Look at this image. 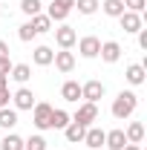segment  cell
<instances>
[{"label":"cell","mask_w":147,"mask_h":150,"mask_svg":"<svg viewBox=\"0 0 147 150\" xmlns=\"http://www.w3.org/2000/svg\"><path fill=\"white\" fill-rule=\"evenodd\" d=\"M136 107H139V95L133 93V90H121V93L115 95V101H112V115L118 121H124V118H130L136 112Z\"/></svg>","instance_id":"6da1fadb"},{"label":"cell","mask_w":147,"mask_h":150,"mask_svg":"<svg viewBox=\"0 0 147 150\" xmlns=\"http://www.w3.org/2000/svg\"><path fill=\"white\" fill-rule=\"evenodd\" d=\"M75 9V0H52L49 3V12H46V18L52 20V23H64V20L69 18V12Z\"/></svg>","instance_id":"7a4b0ae2"},{"label":"cell","mask_w":147,"mask_h":150,"mask_svg":"<svg viewBox=\"0 0 147 150\" xmlns=\"http://www.w3.org/2000/svg\"><path fill=\"white\" fill-rule=\"evenodd\" d=\"M55 43L61 46V49H72L75 43H78V32H75L69 23H61L55 29Z\"/></svg>","instance_id":"3957f363"},{"label":"cell","mask_w":147,"mask_h":150,"mask_svg":"<svg viewBox=\"0 0 147 150\" xmlns=\"http://www.w3.org/2000/svg\"><path fill=\"white\" fill-rule=\"evenodd\" d=\"M49 118H52V107L49 104H35L32 107V124H35L37 130H49Z\"/></svg>","instance_id":"277c9868"},{"label":"cell","mask_w":147,"mask_h":150,"mask_svg":"<svg viewBox=\"0 0 147 150\" xmlns=\"http://www.w3.org/2000/svg\"><path fill=\"white\" fill-rule=\"evenodd\" d=\"M95 118H98V104H90V101H84V104L78 107V112L72 115V121L84 124V127H92Z\"/></svg>","instance_id":"5b68a950"},{"label":"cell","mask_w":147,"mask_h":150,"mask_svg":"<svg viewBox=\"0 0 147 150\" xmlns=\"http://www.w3.org/2000/svg\"><path fill=\"white\" fill-rule=\"evenodd\" d=\"M81 98L90 101V104H98V98H104V84H101V81H87V84H81Z\"/></svg>","instance_id":"8992f818"},{"label":"cell","mask_w":147,"mask_h":150,"mask_svg":"<svg viewBox=\"0 0 147 150\" xmlns=\"http://www.w3.org/2000/svg\"><path fill=\"white\" fill-rule=\"evenodd\" d=\"M98 55H101L104 64H115V61L121 58V43H118V40H104L101 49H98Z\"/></svg>","instance_id":"52a82bcc"},{"label":"cell","mask_w":147,"mask_h":150,"mask_svg":"<svg viewBox=\"0 0 147 150\" xmlns=\"http://www.w3.org/2000/svg\"><path fill=\"white\" fill-rule=\"evenodd\" d=\"M12 101H15V110H32L37 101H35V93L29 90V87H20L18 93L12 95Z\"/></svg>","instance_id":"ba28073f"},{"label":"cell","mask_w":147,"mask_h":150,"mask_svg":"<svg viewBox=\"0 0 147 150\" xmlns=\"http://www.w3.org/2000/svg\"><path fill=\"white\" fill-rule=\"evenodd\" d=\"M52 64H55V69L58 72H72L75 69V55L69 52V49H61V52H55V58H52Z\"/></svg>","instance_id":"9c48e42d"},{"label":"cell","mask_w":147,"mask_h":150,"mask_svg":"<svg viewBox=\"0 0 147 150\" xmlns=\"http://www.w3.org/2000/svg\"><path fill=\"white\" fill-rule=\"evenodd\" d=\"M98 49H101V40L95 35H87V38H81L78 40V52L84 58H98Z\"/></svg>","instance_id":"30bf717a"},{"label":"cell","mask_w":147,"mask_h":150,"mask_svg":"<svg viewBox=\"0 0 147 150\" xmlns=\"http://www.w3.org/2000/svg\"><path fill=\"white\" fill-rule=\"evenodd\" d=\"M104 139H107V130H101V127H87V133H84V144L92 150L104 147Z\"/></svg>","instance_id":"8fae6325"},{"label":"cell","mask_w":147,"mask_h":150,"mask_svg":"<svg viewBox=\"0 0 147 150\" xmlns=\"http://www.w3.org/2000/svg\"><path fill=\"white\" fill-rule=\"evenodd\" d=\"M118 23H121V29L124 32H130V35H136L144 23H141V15H136V12H124L121 18H118Z\"/></svg>","instance_id":"7c38bea8"},{"label":"cell","mask_w":147,"mask_h":150,"mask_svg":"<svg viewBox=\"0 0 147 150\" xmlns=\"http://www.w3.org/2000/svg\"><path fill=\"white\" fill-rule=\"evenodd\" d=\"M130 142H127V136H124V130H110L107 133V139H104V147L107 150H124Z\"/></svg>","instance_id":"4fadbf2b"},{"label":"cell","mask_w":147,"mask_h":150,"mask_svg":"<svg viewBox=\"0 0 147 150\" xmlns=\"http://www.w3.org/2000/svg\"><path fill=\"white\" fill-rule=\"evenodd\" d=\"M124 78H127L133 87H141V84H144V78H147L144 64H130V67H127V72H124Z\"/></svg>","instance_id":"5bb4252c"},{"label":"cell","mask_w":147,"mask_h":150,"mask_svg":"<svg viewBox=\"0 0 147 150\" xmlns=\"http://www.w3.org/2000/svg\"><path fill=\"white\" fill-rule=\"evenodd\" d=\"M61 98L69 101V104H75V101L81 98V84H78V81H64V87H61Z\"/></svg>","instance_id":"9a60e30c"},{"label":"cell","mask_w":147,"mask_h":150,"mask_svg":"<svg viewBox=\"0 0 147 150\" xmlns=\"http://www.w3.org/2000/svg\"><path fill=\"white\" fill-rule=\"evenodd\" d=\"M84 133H87V127H84V124H78V121H69V124L64 127V136H66V142H72V144L84 142Z\"/></svg>","instance_id":"2e32d148"},{"label":"cell","mask_w":147,"mask_h":150,"mask_svg":"<svg viewBox=\"0 0 147 150\" xmlns=\"http://www.w3.org/2000/svg\"><path fill=\"white\" fill-rule=\"evenodd\" d=\"M69 121H72V115H69L66 110H55V107H52V118H49V130H64V127H66Z\"/></svg>","instance_id":"e0dca14e"},{"label":"cell","mask_w":147,"mask_h":150,"mask_svg":"<svg viewBox=\"0 0 147 150\" xmlns=\"http://www.w3.org/2000/svg\"><path fill=\"white\" fill-rule=\"evenodd\" d=\"M52 58H55V52L49 46H35V52H32V61H35L37 67H49Z\"/></svg>","instance_id":"ac0fdd59"},{"label":"cell","mask_w":147,"mask_h":150,"mask_svg":"<svg viewBox=\"0 0 147 150\" xmlns=\"http://www.w3.org/2000/svg\"><path fill=\"white\" fill-rule=\"evenodd\" d=\"M9 78H15L18 84H26V81L32 78V67H29V64H12V72H9Z\"/></svg>","instance_id":"d6986e66"},{"label":"cell","mask_w":147,"mask_h":150,"mask_svg":"<svg viewBox=\"0 0 147 150\" xmlns=\"http://www.w3.org/2000/svg\"><path fill=\"white\" fill-rule=\"evenodd\" d=\"M124 136H127L130 144H141V139H144V124H141V121H133L127 130H124Z\"/></svg>","instance_id":"ffe728a7"},{"label":"cell","mask_w":147,"mask_h":150,"mask_svg":"<svg viewBox=\"0 0 147 150\" xmlns=\"http://www.w3.org/2000/svg\"><path fill=\"white\" fill-rule=\"evenodd\" d=\"M101 9H104V15H110V18H121V15L127 12V9H124V0H104Z\"/></svg>","instance_id":"44dd1931"},{"label":"cell","mask_w":147,"mask_h":150,"mask_svg":"<svg viewBox=\"0 0 147 150\" xmlns=\"http://www.w3.org/2000/svg\"><path fill=\"white\" fill-rule=\"evenodd\" d=\"M15 124H18V110L0 107V127H3V130H12Z\"/></svg>","instance_id":"7402d4cb"},{"label":"cell","mask_w":147,"mask_h":150,"mask_svg":"<svg viewBox=\"0 0 147 150\" xmlns=\"http://www.w3.org/2000/svg\"><path fill=\"white\" fill-rule=\"evenodd\" d=\"M0 150H23V139L18 133H6L3 142H0Z\"/></svg>","instance_id":"603a6c76"},{"label":"cell","mask_w":147,"mask_h":150,"mask_svg":"<svg viewBox=\"0 0 147 150\" xmlns=\"http://www.w3.org/2000/svg\"><path fill=\"white\" fill-rule=\"evenodd\" d=\"M29 23H32V29H35L37 35H43V32H52V20L46 18V15H35Z\"/></svg>","instance_id":"cb8c5ba5"},{"label":"cell","mask_w":147,"mask_h":150,"mask_svg":"<svg viewBox=\"0 0 147 150\" xmlns=\"http://www.w3.org/2000/svg\"><path fill=\"white\" fill-rule=\"evenodd\" d=\"M98 6H101V0H75V9H78L81 15H95Z\"/></svg>","instance_id":"d4e9b609"},{"label":"cell","mask_w":147,"mask_h":150,"mask_svg":"<svg viewBox=\"0 0 147 150\" xmlns=\"http://www.w3.org/2000/svg\"><path fill=\"white\" fill-rule=\"evenodd\" d=\"M40 0H20V12L23 15H29V18H35V15H40Z\"/></svg>","instance_id":"484cf974"},{"label":"cell","mask_w":147,"mask_h":150,"mask_svg":"<svg viewBox=\"0 0 147 150\" xmlns=\"http://www.w3.org/2000/svg\"><path fill=\"white\" fill-rule=\"evenodd\" d=\"M23 150H46V139L43 136H29V139H23Z\"/></svg>","instance_id":"4316f807"},{"label":"cell","mask_w":147,"mask_h":150,"mask_svg":"<svg viewBox=\"0 0 147 150\" xmlns=\"http://www.w3.org/2000/svg\"><path fill=\"white\" fill-rule=\"evenodd\" d=\"M18 38L23 40V43H29V40H35V38H37V32L32 29V23H29V20H26V23L18 29Z\"/></svg>","instance_id":"83f0119b"},{"label":"cell","mask_w":147,"mask_h":150,"mask_svg":"<svg viewBox=\"0 0 147 150\" xmlns=\"http://www.w3.org/2000/svg\"><path fill=\"white\" fill-rule=\"evenodd\" d=\"M144 6H147V0H124V9L127 12H136V15H141Z\"/></svg>","instance_id":"f1b7e54d"},{"label":"cell","mask_w":147,"mask_h":150,"mask_svg":"<svg viewBox=\"0 0 147 150\" xmlns=\"http://www.w3.org/2000/svg\"><path fill=\"white\" fill-rule=\"evenodd\" d=\"M136 35H139V46H141V49H144V52H147V29H144V26H141V29H139Z\"/></svg>","instance_id":"f546056e"},{"label":"cell","mask_w":147,"mask_h":150,"mask_svg":"<svg viewBox=\"0 0 147 150\" xmlns=\"http://www.w3.org/2000/svg\"><path fill=\"white\" fill-rule=\"evenodd\" d=\"M12 72V61L9 58H0V75H9Z\"/></svg>","instance_id":"4dcf8cb0"},{"label":"cell","mask_w":147,"mask_h":150,"mask_svg":"<svg viewBox=\"0 0 147 150\" xmlns=\"http://www.w3.org/2000/svg\"><path fill=\"white\" fill-rule=\"evenodd\" d=\"M0 58H9V43L6 40H0Z\"/></svg>","instance_id":"1f68e13d"},{"label":"cell","mask_w":147,"mask_h":150,"mask_svg":"<svg viewBox=\"0 0 147 150\" xmlns=\"http://www.w3.org/2000/svg\"><path fill=\"white\" fill-rule=\"evenodd\" d=\"M0 90H9V75H0Z\"/></svg>","instance_id":"d6a6232c"},{"label":"cell","mask_w":147,"mask_h":150,"mask_svg":"<svg viewBox=\"0 0 147 150\" xmlns=\"http://www.w3.org/2000/svg\"><path fill=\"white\" fill-rule=\"evenodd\" d=\"M124 150H141V147H139V144H127Z\"/></svg>","instance_id":"836d02e7"}]
</instances>
